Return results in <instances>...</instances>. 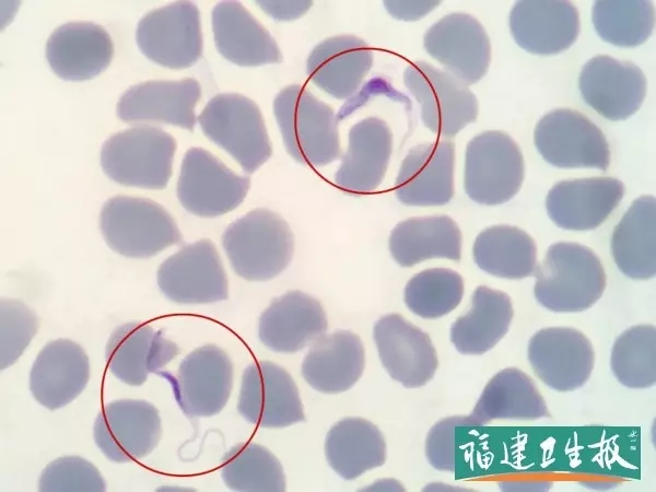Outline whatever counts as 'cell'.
Listing matches in <instances>:
<instances>
[{
    "label": "cell",
    "mask_w": 656,
    "mask_h": 492,
    "mask_svg": "<svg viewBox=\"0 0 656 492\" xmlns=\"http://www.w3.org/2000/svg\"><path fill=\"white\" fill-rule=\"evenodd\" d=\"M534 274L536 300L558 313L589 308L601 297L607 283L597 255L584 245L569 242L551 245Z\"/></svg>",
    "instance_id": "6da1fadb"
},
{
    "label": "cell",
    "mask_w": 656,
    "mask_h": 492,
    "mask_svg": "<svg viewBox=\"0 0 656 492\" xmlns=\"http://www.w3.org/2000/svg\"><path fill=\"white\" fill-rule=\"evenodd\" d=\"M273 114L285 149L297 162L324 166L340 157L335 112L305 86L282 89L273 101Z\"/></svg>",
    "instance_id": "7a4b0ae2"
},
{
    "label": "cell",
    "mask_w": 656,
    "mask_h": 492,
    "mask_svg": "<svg viewBox=\"0 0 656 492\" xmlns=\"http://www.w3.org/2000/svg\"><path fill=\"white\" fill-rule=\"evenodd\" d=\"M235 273L248 281H267L279 276L294 251L293 233L278 213L254 209L231 223L222 237Z\"/></svg>",
    "instance_id": "3957f363"
},
{
    "label": "cell",
    "mask_w": 656,
    "mask_h": 492,
    "mask_svg": "<svg viewBox=\"0 0 656 492\" xmlns=\"http://www.w3.org/2000/svg\"><path fill=\"white\" fill-rule=\"evenodd\" d=\"M176 147V140L161 128L133 126L104 141L102 169L124 186L163 189L172 175Z\"/></svg>",
    "instance_id": "277c9868"
},
{
    "label": "cell",
    "mask_w": 656,
    "mask_h": 492,
    "mask_svg": "<svg viewBox=\"0 0 656 492\" xmlns=\"http://www.w3.org/2000/svg\"><path fill=\"white\" fill-rule=\"evenodd\" d=\"M99 227L107 245L130 258H149L181 242L173 216L148 198H109L102 208Z\"/></svg>",
    "instance_id": "5b68a950"
},
{
    "label": "cell",
    "mask_w": 656,
    "mask_h": 492,
    "mask_svg": "<svg viewBox=\"0 0 656 492\" xmlns=\"http://www.w3.org/2000/svg\"><path fill=\"white\" fill-rule=\"evenodd\" d=\"M207 138L251 174L271 156L272 147L257 104L238 93L214 95L198 117Z\"/></svg>",
    "instance_id": "8992f818"
},
{
    "label": "cell",
    "mask_w": 656,
    "mask_h": 492,
    "mask_svg": "<svg viewBox=\"0 0 656 492\" xmlns=\"http://www.w3.org/2000/svg\"><path fill=\"white\" fill-rule=\"evenodd\" d=\"M524 179V159L518 144L503 131H484L466 149L464 187L481 204H501L512 199Z\"/></svg>",
    "instance_id": "52a82bcc"
},
{
    "label": "cell",
    "mask_w": 656,
    "mask_h": 492,
    "mask_svg": "<svg viewBox=\"0 0 656 492\" xmlns=\"http://www.w3.org/2000/svg\"><path fill=\"white\" fill-rule=\"evenodd\" d=\"M403 84L421 106V119L440 137L452 138L478 116V102L468 85L426 61L403 71Z\"/></svg>",
    "instance_id": "ba28073f"
},
{
    "label": "cell",
    "mask_w": 656,
    "mask_h": 492,
    "mask_svg": "<svg viewBox=\"0 0 656 492\" xmlns=\"http://www.w3.org/2000/svg\"><path fill=\"white\" fill-rule=\"evenodd\" d=\"M534 140L538 152L560 168H597L610 164V149L602 131L584 114L559 108L537 124Z\"/></svg>",
    "instance_id": "9c48e42d"
},
{
    "label": "cell",
    "mask_w": 656,
    "mask_h": 492,
    "mask_svg": "<svg viewBox=\"0 0 656 492\" xmlns=\"http://www.w3.org/2000/svg\"><path fill=\"white\" fill-rule=\"evenodd\" d=\"M136 39L150 60L172 69L190 67L203 48L198 7L175 1L151 10L139 21Z\"/></svg>",
    "instance_id": "30bf717a"
},
{
    "label": "cell",
    "mask_w": 656,
    "mask_h": 492,
    "mask_svg": "<svg viewBox=\"0 0 656 492\" xmlns=\"http://www.w3.org/2000/svg\"><path fill=\"white\" fill-rule=\"evenodd\" d=\"M249 186L248 176L234 173L209 151L195 147L184 155L176 191L187 211L213 218L238 207Z\"/></svg>",
    "instance_id": "8fae6325"
},
{
    "label": "cell",
    "mask_w": 656,
    "mask_h": 492,
    "mask_svg": "<svg viewBox=\"0 0 656 492\" xmlns=\"http://www.w3.org/2000/svg\"><path fill=\"white\" fill-rule=\"evenodd\" d=\"M157 284L166 298L179 304L226 300L229 285L220 255L209 239L185 245L157 269Z\"/></svg>",
    "instance_id": "7c38bea8"
},
{
    "label": "cell",
    "mask_w": 656,
    "mask_h": 492,
    "mask_svg": "<svg viewBox=\"0 0 656 492\" xmlns=\"http://www.w3.org/2000/svg\"><path fill=\"white\" fill-rule=\"evenodd\" d=\"M162 423L157 409L140 399L106 403L97 414L93 437L98 449L114 462H129L149 455L159 444Z\"/></svg>",
    "instance_id": "4fadbf2b"
},
{
    "label": "cell",
    "mask_w": 656,
    "mask_h": 492,
    "mask_svg": "<svg viewBox=\"0 0 656 492\" xmlns=\"http://www.w3.org/2000/svg\"><path fill=\"white\" fill-rule=\"evenodd\" d=\"M237 410L256 426L279 429L305 421L291 375L269 361L250 363L243 373Z\"/></svg>",
    "instance_id": "5bb4252c"
},
{
    "label": "cell",
    "mask_w": 656,
    "mask_h": 492,
    "mask_svg": "<svg viewBox=\"0 0 656 492\" xmlns=\"http://www.w3.org/2000/svg\"><path fill=\"white\" fill-rule=\"evenodd\" d=\"M176 401L188 417H211L226 405L233 387V364L213 344L189 353L171 376Z\"/></svg>",
    "instance_id": "9a60e30c"
},
{
    "label": "cell",
    "mask_w": 656,
    "mask_h": 492,
    "mask_svg": "<svg viewBox=\"0 0 656 492\" xmlns=\"http://www.w3.org/2000/svg\"><path fill=\"white\" fill-rule=\"evenodd\" d=\"M424 48L467 85L484 77L491 60V44L482 24L467 13H450L434 23L424 35Z\"/></svg>",
    "instance_id": "2e32d148"
},
{
    "label": "cell",
    "mask_w": 656,
    "mask_h": 492,
    "mask_svg": "<svg viewBox=\"0 0 656 492\" xmlns=\"http://www.w3.org/2000/svg\"><path fill=\"white\" fill-rule=\"evenodd\" d=\"M594 358L590 341L574 328L540 329L528 344V359L535 374L558 391L582 387L591 374Z\"/></svg>",
    "instance_id": "e0dca14e"
},
{
    "label": "cell",
    "mask_w": 656,
    "mask_h": 492,
    "mask_svg": "<svg viewBox=\"0 0 656 492\" xmlns=\"http://www.w3.org/2000/svg\"><path fill=\"white\" fill-rule=\"evenodd\" d=\"M374 341L383 366L406 388L432 379L438 364L430 336L400 314H388L374 326Z\"/></svg>",
    "instance_id": "ac0fdd59"
},
{
    "label": "cell",
    "mask_w": 656,
    "mask_h": 492,
    "mask_svg": "<svg viewBox=\"0 0 656 492\" xmlns=\"http://www.w3.org/2000/svg\"><path fill=\"white\" fill-rule=\"evenodd\" d=\"M579 91L584 101L609 120H623L642 105L646 94L643 71L630 61L595 56L582 68Z\"/></svg>",
    "instance_id": "d6986e66"
},
{
    "label": "cell",
    "mask_w": 656,
    "mask_h": 492,
    "mask_svg": "<svg viewBox=\"0 0 656 492\" xmlns=\"http://www.w3.org/2000/svg\"><path fill=\"white\" fill-rule=\"evenodd\" d=\"M201 96L194 78L150 80L131 85L117 103V115L126 122H163L194 130L195 106Z\"/></svg>",
    "instance_id": "ffe728a7"
},
{
    "label": "cell",
    "mask_w": 656,
    "mask_h": 492,
    "mask_svg": "<svg viewBox=\"0 0 656 492\" xmlns=\"http://www.w3.org/2000/svg\"><path fill=\"white\" fill-rule=\"evenodd\" d=\"M455 145L436 141L413 147L405 156L394 191L407 206H442L454 196Z\"/></svg>",
    "instance_id": "44dd1931"
},
{
    "label": "cell",
    "mask_w": 656,
    "mask_h": 492,
    "mask_svg": "<svg viewBox=\"0 0 656 492\" xmlns=\"http://www.w3.org/2000/svg\"><path fill=\"white\" fill-rule=\"evenodd\" d=\"M623 195L624 185L612 177L562 180L549 190L546 207L559 227L588 231L606 221Z\"/></svg>",
    "instance_id": "7402d4cb"
},
{
    "label": "cell",
    "mask_w": 656,
    "mask_h": 492,
    "mask_svg": "<svg viewBox=\"0 0 656 492\" xmlns=\"http://www.w3.org/2000/svg\"><path fill=\"white\" fill-rule=\"evenodd\" d=\"M514 40L540 56L559 54L573 45L579 30V13L570 1H517L509 13Z\"/></svg>",
    "instance_id": "603a6c76"
},
{
    "label": "cell",
    "mask_w": 656,
    "mask_h": 492,
    "mask_svg": "<svg viewBox=\"0 0 656 492\" xmlns=\"http://www.w3.org/2000/svg\"><path fill=\"white\" fill-rule=\"evenodd\" d=\"M90 379V361L83 348L69 339L48 342L30 373V389L38 403L56 410L74 400Z\"/></svg>",
    "instance_id": "cb8c5ba5"
},
{
    "label": "cell",
    "mask_w": 656,
    "mask_h": 492,
    "mask_svg": "<svg viewBox=\"0 0 656 492\" xmlns=\"http://www.w3.org/2000/svg\"><path fill=\"white\" fill-rule=\"evenodd\" d=\"M114 45L107 31L90 21L65 23L52 31L46 43L51 70L67 81H84L110 63Z\"/></svg>",
    "instance_id": "d4e9b609"
},
{
    "label": "cell",
    "mask_w": 656,
    "mask_h": 492,
    "mask_svg": "<svg viewBox=\"0 0 656 492\" xmlns=\"http://www.w3.org/2000/svg\"><path fill=\"white\" fill-rule=\"evenodd\" d=\"M327 328L321 304L304 292L290 291L274 298L262 312L258 336L270 350L293 353L311 345Z\"/></svg>",
    "instance_id": "484cf974"
},
{
    "label": "cell",
    "mask_w": 656,
    "mask_h": 492,
    "mask_svg": "<svg viewBox=\"0 0 656 492\" xmlns=\"http://www.w3.org/2000/svg\"><path fill=\"white\" fill-rule=\"evenodd\" d=\"M179 353L175 342L148 324L127 323L115 328L106 345L112 374L130 386H141L150 373L162 370Z\"/></svg>",
    "instance_id": "4316f807"
},
{
    "label": "cell",
    "mask_w": 656,
    "mask_h": 492,
    "mask_svg": "<svg viewBox=\"0 0 656 492\" xmlns=\"http://www.w3.org/2000/svg\"><path fill=\"white\" fill-rule=\"evenodd\" d=\"M393 150V134L380 118L360 120L349 131V144L335 174V184L345 192L361 195L382 184Z\"/></svg>",
    "instance_id": "83f0119b"
},
{
    "label": "cell",
    "mask_w": 656,
    "mask_h": 492,
    "mask_svg": "<svg viewBox=\"0 0 656 492\" xmlns=\"http://www.w3.org/2000/svg\"><path fill=\"white\" fill-rule=\"evenodd\" d=\"M211 19L216 49L229 61L246 67L281 62L276 40L242 3L219 2Z\"/></svg>",
    "instance_id": "f1b7e54d"
},
{
    "label": "cell",
    "mask_w": 656,
    "mask_h": 492,
    "mask_svg": "<svg viewBox=\"0 0 656 492\" xmlns=\"http://www.w3.org/2000/svg\"><path fill=\"white\" fill-rule=\"evenodd\" d=\"M373 65V51L361 38L338 35L319 43L307 58V75L338 99L352 96Z\"/></svg>",
    "instance_id": "f546056e"
},
{
    "label": "cell",
    "mask_w": 656,
    "mask_h": 492,
    "mask_svg": "<svg viewBox=\"0 0 656 492\" xmlns=\"http://www.w3.org/2000/svg\"><path fill=\"white\" fill-rule=\"evenodd\" d=\"M364 365V347L359 336L349 330H338L311 344L302 364V375L314 389L338 394L350 389L359 380Z\"/></svg>",
    "instance_id": "4dcf8cb0"
},
{
    "label": "cell",
    "mask_w": 656,
    "mask_h": 492,
    "mask_svg": "<svg viewBox=\"0 0 656 492\" xmlns=\"http://www.w3.org/2000/svg\"><path fill=\"white\" fill-rule=\"evenodd\" d=\"M611 254L622 273L647 280L656 273V201L637 198L622 216L611 236Z\"/></svg>",
    "instance_id": "1f68e13d"
},
{
    "label": "cell",
    "mask_w": 656,
    "mask_h": 492,
    "mask_svg": "<svg viewBox=\"0 0 656 492\" xmlns=\"http://www.w3.org/2000/svg\"><path fill=\"white\" fill-rule=\"evenodd\" d=\"M548 415L535 382L520 370L508 367L488 382L468 417L477 426L493 420H537Z\"/></svg>",
    "instance_id": "d6a6232c"
},
{
    "label": "cell",
    "mask_w": 656,
    "mask_h": 492,
    "mask_svg": "<svg viewBox=\"0 0 656 492\" xmlns=\"http://www.w3.org/2000/svg\"><path fill=\"white\" fill-rule=\"evenodd\" d=\"M389 250L401 267H412L431 258L458 261L461 257V233L447 215L410 218L391 231Z\"/></svg>",
    "instance_id": "836d02e7"
},
{
    "label": "cell",
    "mask_w": 656,
    "mask_h": 492,
    "mask_svg": "<svg viewBox=\"0 0 656 492\" xmlns=\"http://www.w3.org/2000/svg\"><path fill=\"white\" fill-rule=\"evenodd\" d=\"M513 318L511 297L485 285L471 296L470 309L450 328V339L462 354H482L492 349L507 332Z\"/></svg>",
    "instance_id": "e575fe53"
},
{
    "label": "cell",
    "mask_w": 656,
    "mask_h": 492,
    "mask_svg": "<svg viewBox=\"0 0 656 492\" xmlns=\"http://www.w3.org/2000/svg\"><path fill=\"white\" fill-rule=\"evenodd\" d=\"M325 454L328 464L340 477L353 480L384 465L386 443L372 422L362 418H345L329 430Z\"/></svg>",
    "instance_id": "d590c367"
},
{
    "label": "cell",
    "mask_w": 656,
    "mask_h": 492,
    "mask_svg": "<svg viewBox=\"0 0 656 492\" xmlns=\"http://www.w3.org/2000/svg\"><path fill=\"white\" fill-rule=\"evenodd\" d=\"M472 255L481 270L499 278L524 279L537 268L535 241L512 225H494L479 233Z\"/></svg>",
    "instance_id": "8d00e7d4"
},
{
    "label": "cell",
    "mask_w": 656,
    "mask_h": 492,
    "mask_svg": "<svg viewBox=\"0 0 656 492\" xmlns=\"http://www.w3.org/2000/svg\"><path fill=\"white\" fill-rule=\"evenodd\" d=\"M221 477L233 491L285 490V477L280 461L266 447L255 443H239L224 456Z\"/></svg>",
    "instance_id": "74e56055"
},
{
    "label": "cell",
    "mask_w": 656,
    "mask_h": 492,
    "mask_svg": "<svg viewBox=\"0 0 656 492\" xmlns=\"http://www.w3.org/2000/svg\"><path fill=\"white\" fill-rule=\"evenodd\" d=\"M591 20L605 42L619 47H635L653 33L655 9L649 1H596Z\"/></svg>",
    "instance_id": "f35d334b"
},
{
    "label": "cell",
    "mask_w": 656,
    "mask_h": 492,
    "mask_svg": "<svg viewBox=\"0 0 656 492\" xmlns=\"http://www.w3.org/2000/svg\"><path fill=\"white\" fill-rule=\"evenodd\" d=\"M611 370L629 388H648L656 382V328L639 325L626 329L611 351Z\"/></svg>",
    "instance_id": "ab89813d"
},
{
    "label": "cell",
    "mask_w": 656,
    "mask_h": 492,
    "mask_svg": "<svg viewBox=\"0 0 656 492\" xmlns=\"http://www.w3.org/2000/svg\"><path fill=\"white\" fill-rule=\"evenodd\" d=\"M464 295L461 276L448 268H432L413 276L405 288V303L415 315L442 317L460 303Z\"/></svg>",
    "instance_id": "60d3db41"
},
{
    "label": "cell",
    "mask_w": 656,
    "mask_h": 492,
    "mask_svg": "<svg viewBox=\"0 0 656 492\" xmlns=\"http://www.w3.org/2000/svg\"><path fill=\"white\" fill-rule=\"evenodd\" d=\"M38 329L33 311L16 300L0 301V368L16 362Z\"/></svg>",
    "instance_id": "b9f144b4"
},
{
    "label": "cell",
    "mask_w": 656,
    "mask_h": 492,
    "mask_svg": "<svg viewBox=\"0 0 656 492\" xmlns=\"http://www.w3.org/2000/svg\"><path fill=\"white\" fill-rule=\"evenodd\" d=\"M42 492L55 491H106V482L99 470L80 456H65L49 462L38 480Z\"/></svg>",
    "instance_id": "7bdbcfd3"
},
{
    "label": "cell",
    "mask_w": 656,
    "mask_h": 492,
    "mask_svg": "<svg viewBox=\"0 0 656 492\" xmlns=\"http://www.w3.org/2000/svg\"><path fill=\"white\" fill-rule=\"evenodd\" d=\"M468 425L472 426L468 415H454L445 418L432 426L425 441V455L432 467L441 471L455 472L456 429Z\"/></svg>",
    "instance_id": "ee69618b"
},
{
    "label": "cell",
    "mask_w": 656,
    "mask_h": 492,
    "mask_svg": "<svg viewBox=\"0 0 656 492\" xmlns=\"http://www.w3.org/2000/svg\"><path fill=\"white\" fill-rule=\"evenodd\" d=\"M440 1H385L387 12L401 21H415L430 13Z\"/></svg>",
    "instance_id": "f6af8a7d"
},
{
    "label": "cell",
    "mask_w": 656,
    "mask_h": 492,
    "mask_svg": "<svg viewBox=\"0 0 656 492\" xmlns=\"http://www.w3.org/2000/svg\"><path fill=\"white\" fill-rule=\"evenodd\" d=\"M257 4L278 21H291L303 15L313 4L312 1H258Z\"/></svg>",
    "instance_id": "bcb514c9"
}]
</instances>
